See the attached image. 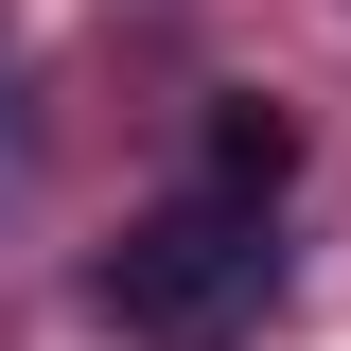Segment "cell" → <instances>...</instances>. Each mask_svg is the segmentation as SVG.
I'll list each match as a JSON object with an SVG mask.
<instances>
[{
	"instance_id": "obj_1",
	"label": "cell",
	"mask_w": 351,
	"mask_h": 351,
	"mask_svg": "<svg viewBox=\"0 0 351 351\" xmlns=\"http://www.w3.org/2000/svg\"><path fill=\"white\" fill-rule=\"evenodd\" d=\"M88 299L123 316L141 351H246L263 316H281V228H263L246 193H176V211H141L123 246H106Z\"/></svg>"
},
{
	"instance_id": "obj_2",
	"label": "cell",
	"mask_w": 351,
	"mask_h": 351,
	"mask_svg": "<svg viewBox=\"0 0 351 351\" xmlns=\"http://www.w3.org/2000/svg\"><path fill=\"white\" fill-rule=\"evenodd\" d=\"M281 176H299V123H281L263 88H228V106H211V193H246V211H263Z\"/></svg>"
}]
</instances>
